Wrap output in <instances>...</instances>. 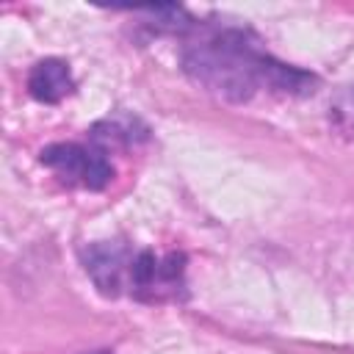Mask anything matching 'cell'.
<instances>
[{"mask_svg":"<svg viewBox=\"0 0 354 354\" xmlns=\"http://www.w3.org/2000/svg\"><path fill=\"white\" fill-rule=\"evenodd\" d=\"M72 75L69 66L61 58H44L39 61L28 75V91L39 102H61L72 91Z\"/></svg>","mask_w":354,"mask_h":354,"instance_id":"5b68a950","label":"cell"},{"mask_svg":"<svg viewBox=\"0 0 354 354\" xmlns=\"http://www.w3.org/2000/svg\"><path fill=\"white\" fill-rule=\"evenodd\" d=\"M332 111V119L343 127V130H354V86H346L337 100L329 105Z\"/></svg>","mask_w":354,"mask_h":354,"instance_id":"8992f818","label":"cell"},{"mask_svg":"<svg viewBox=\"0 0 354 354\" xmlns=\"http://www.w3.org/2000/svg\"><path fill=\"white\" fill-rule=\"evenodd\" d=\"M94 354H111V351H94Z\"/></svg>","mask_w":354,"mask_h":354,"instance_id":"52a82bcc","label":"cell"},{"mask_svg":"<svg viewBox=\"0 0 354 354\" xmlns=\"http://www.w3.org/2000/svg\"><path fill=\"white\" fill-rule=\"evenodd\" d=\"M41 163L58 171V177L69 185H83L88 191L105 188L113 177V166L108 163L105 152L83 144H50L41 149Z\"/></svg>","mask_w":354,"mask_h":354,"instance_id":"7a4b0ae2","label":"cell"},{"mask_svg":"<svg viewBox=\"0 0 354 354\" xmlns=\"http://www.w3.org/2000/svg\"><path fill=\"white\" fill-rule=\"evenodd\" d=\"M183 69L196 86L230 102H246L266 88L304 97L318 86L315 75L268 55L246 28H213L202 33L183 50Z\"/></svg>","mask_w":354,"mask_h":354,"instance_id":"6da1fadb","label":"cell"},{"mask_svg":"<svg viewBox=\"0 0 354 354\" xmlns=\"http://www.w3.org/2000/svg\"><path fill=\"white\" fill-rule=\"evenodd\" d=\"M185 257L171 252L158 257L155 252H138L130 274V293L144 301H166L183 293Z\"/></svg>","mask_w":354,"mask_h":354,"instance_id":"3957f363","label":"cell"},{"mask_svg":"<svg viewBox=\"0 0 354 354\" xmlns=\"http://www.w3.org/2000/svg\"><path fill=\"white\" fill-rule=\"evenodd\" d=\"M80 257H83L86 274L94 279L100 293L119 296L122 288H130V274H133L136 254L124 243H116V241L88 243L80 252Z\"/></svg>","mask_w":354,"mask_h":354,"instance_id":"277c9868","label":"cell"}]
</instances>
